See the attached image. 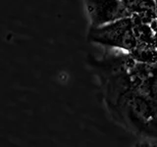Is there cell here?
Wrapping results in <instances>:
<instances>
[{"label":"cell","mask_w":157,"mask_h":147,"mask_svg":"<svg viewBox=\"0 0 157 147\" xmlns=\"http://www.w3.org/2000/svg\"><path fill=\"white\" fill-rule=\"evenodd\" d=\"M155 64L130 55L112 58L103 71L104 101L113 117L142 135L156 137Z\"/></svg>","instance_id":"1"},{"label":"cell","mask_w":157,"mask_h":147,"mask_svg":"<svg viewBox=\"0 0 157 147\" xmlns=\"http://www.w3.org/2000/svg\"><path fill=\"white\" fill-rule=\"evenodd\" d=\"M88 38L92 42L115 47L129 53L136 45V39L132 31L131 17L106 24L100 27H92Z\"/></svg>","instance_id":"2"},{"label":"cell","mask_w":157,"mask_h":147,"mask_svg":"<svg viewBox=\"0 0 157 147\" xmlns=\"http://www.w3.org/2000/svg\"><path fill=\"white\" fill-rule=\"evenodd\" d=\"M92 27H100L131 17L121 0H86Z\"/></svg>","instance_id":"3"},{"label":"cell","mask_w":157,"mask_h":147,"mask_svg":"<svg viewBox=\"0 0 157 147\" xmlns=\"http://www.w3.org/2000/svg\"><path fill=\"white\" fill-rule=\"evenodd\" d=\"M123 4L125 5V7L128 9V11L131 13H135L136 7L139 6V4L142 1V0H121Z\"/></svg>","instance_id":"4"},{"label":"cell","mask_w":157,"mask_h":147,"mask_svg":"<svg viewBox=\"0 0 157 147\" xmlns=\"http://www.w3.org/2000/svg\"><path fill=\"white\" fill-rule=\"evenodd\" d=\"M136 147H157L156 144V141L155 139L153 140H144V141H140L139 142Z\"/></svg>","instance_id":"5"}]
</instances>
